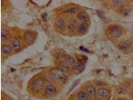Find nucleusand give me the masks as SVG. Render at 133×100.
Returning a JSON list of instances; mask_svg holds the SVG:
<instances>
[{
	"mask_svg": "<svg viewBox=\"0 0 133 100\" xmlns=\"http://www.w3.org/2000/svg\"><path fill=\"white\" fill-rule=\"evenodd\" d=\"M44 84V81L41 78H38L35 79L31 84V87L35 91H40L42 88Z\"/></svg>",
	"mask_w": 133,
	"mask_h": 100,
	"instance_id": "obj_1",
	"label": "nucleus"
},
{
	"mask_svg": "<svg viewBox=\"0 0 133 100\" xmlns=\"http://www.w3.org/2000/svg\"><path fill=\"white\" fill-rule=\"evenodd\" d=\"M122 33V30L118 26H115L113 27L110 31V35L112 37L115 38H118L120 37Z\"/></svg>",
	"mask_w": 133,
	"mask_h": 100,
	"instance_id": "obj_2",
	"label": "nucleus"
},
{
	"mask_svg": "<svg viewBox=\"0 0 133 100\" xmlns=\"http://www.w3.org/2000/svg\"><path fill=\"white\" fill-rule=\"evenodd\" d=\"M53 77L54 79L59 81L65 82L66 80V76L63 73L61 72H55L53 73Z\"/></svg>",
	"mask_w": 133,
	"mask_h": 100,
	"instance_id": "obj_3",
	"label": "nucleus"
},
{
	"mask_svg": "<svg viewBox=\"0 0 133 100\" xmlns=\"http://www.w3.org/2000/svg\"><path fill=\"white\" fill-rule=\"evenodd\" d=\"M36 37L34 34L31 32H27L24 35V40L28 44H31L35 40Z\"/></svg>",
	"mask_w": 133,
	"mask_h": 100,
	"instance_id": "obj_4",
	"label": "nucleus"
},
{
	"mask_svg": "<svg viewBox=\"0 0 133 100\" xmlns=\"http://www.w3.org/2000/svg\"><path fill=\"white\" fill-rule=\"evenodd\" d=\"M84 70V65L80 61L75 63L74 66V71L75 74L78 75L81 73Z\"/></svg>",
	"mask_w": 133,
	"mask_h": 100,
	"instance_id": "obj_5",
	"label": "nucleus"
},
{
	"mask_svg": "<svg viewBox=\"0 0 133 100\" xmlns=\"http://www.w3.org/2000/svg\"><path fill=\"white\" fill-rule=\"evenodd\" d=\"M45 92L48 95L53 96L56 93V89L53 85H49L45 87Z\"/></svg>",
	"mask_w": 133,
	"mask_h": 100,
	"instance_id": "obj_6",
	"label": "nucleus"
},
{
	"mask_svg": "<svg viewBox=\"0 0 133 100\" xmlns=\"http://www.w3.org/2000/svg\"><path fill=\"white\" fill-rule=\"evenodd\" d=\"M131 44L129 42H123L118 45L119 49L123 51H127L130 49Z\"/></svg>",
	"mask_w": 133,
	"mask_h": 100,
	"instance_id": "obj_7",
	"label": "nucleus"
},
{
	"mask_svg": "<svg viewBox=\"0 0 133 100\" xmlns=\"http://www.w3.org/2000/svg\"><path fill=\"white\" fill-rule=\"evenodd\" d=\"M77 18L79 20L83 22L84 23L87 22L89 20V17L88 15L84 12H81L79 13L77 15Z\"/></svg>",
	"mask_w": 133,
	"mask_h": 100,
	"instance_id": "obj_8",
	"label": "nucleus"
},
{
	"mask_svg": "<svg viewBox=\"0 0 133 100\" xmlns=\"http://www.w3.org/2000/svg\"><path fill=\"white\" fill-rule=\"evenodd\" d=\"M97 93L99 96L102 97H106L109 95V91L104 88H100L97 91Z\"/></svg>",
	"mask_w": 133,
	"mask_h": 100,
	"instance_id": "obj_9",
	"label": "nucleus"
},
{
	"mask_svg": "<svg viewBox=\"0 0 133 100\" xmlns=\"http://www.w3.org/2000/svg\"><path fill=\"white\" fill-rule=\"evenodd\" d=\"M89 28V25L86 23H83L78 26V31L81 34H84L86 33Z\"/></svg>",
	"mask_w": 133,
	"mask_h": 100,
	"instance_id": "obj_10",
	"label": "nucleus"
},
{
	"mask_svg": "<svg viewBox=\"0 0 133 100\" xmlns=\"http://www.w3.org/2000/svg\"><path fill=\"white\" fill-rule=\"evenodd\" d=\"M86 92L88 95L91 97H94L96 96V89L93 86H89L86 89Z\"/></svg>",
	"mask_w": 133,
	"mask_h": 100,
	"instance_id": "obj_11",
	"label": "nucleus"
},
{
	"mask_svg": "<svg viewBox=\"0 0 133 100\" xmlns=\"http://www.w3.org/2000/svg\"><path fill=\"white\" fill-rule=\"evenodd\" d=\"M2 52L5 54H8L12 51V48L10 45H4L1 47Z\"/></svg>",
	"mask_w": 133,
	"mask_h": 100,
	"instance_id": "obj_12",
	"label": "nucleus"
},
{
	"mask_svg": "<svg viewBox=\"0 0 133 100\" xmlns=\"http://www.w3.org/2000/svg\"><path fill=\"white\" fill-rule=\"evenodd\" d=\"M78 11V9L77 8L71 7V8L67 9L65 10L63 12L64 13L68 14H74L77 13Z\"/></svg>",
	"mask_w": 133,
	"mask_h": 100,
	"instance_id": "obj_13",
	"label": "nucleus"
},
{
	"mask_svg": "<svg viewBox=\"0 0 133 100\" xmlns=\"http://www.w3.org/2000/svg\"><path fill=\"white\" fill-rule=\"evenodd\" d=\"M57 26L59 29L62 31L65 30V23L62 19H59L57 21Z\"/></svg>",
	"mask_w": 133,
	"mask_h": 100,
	"instance_id": "obj_14",
	"label": "nucleus"
},
{
	"mask_svg": "<svg viewBox=\"0 0 133 100\" xmlns=\"http://www.w3.org/2000/svg\"><path fill=\"white\" fill-rule=\"evenodd\" d=\"M8 38V33L5 29H2L1 31V39L2 41H5Z\"/></svg>",
	"mask_w": 133,
	"mask_h": 100,
	"instance_id": "obj_15",
	"label": "nucleus"
},
{
	"mask_svg": "<svg viewBox=\"0 0 133 100\" xmlns=\"http://www.w3.org/2000/svg\"><path fill=\"white\" fill-rule=\"evenodd\" d=\"M12 47L13 50L15 51H17L20 49V41L18 39H14L13 42Z\"/></svg>",
	"mask_w": 133,
	"mask_h": 100,
	"instance_id": "obj_16",
	"label": "nucleus"
},
{
	"mask_svg": "<svg viewBox=\"0 0 133 100\" xmlns=\"http://www.w3.org/2000/svg\"><path fill=\"white\" fill-rule=\"evenodd\" d=\"M113 6L116 8H120L124 5V1L122 0H115L112 1Z\"/></svg>",
	"mask_w": 133,
	"mask_h": 100,
	"instance_id": "obj_17",
	"label": "nucleus"
},
{
	"mask_svg": "<svg viewBox=\"0 0 133 100\" xmlns=\"http://www.w3.org/2000/svg\"><path fill=\"white\" fill-rule=\"evenodd\" d=\"M77 98L79 100H87L88 96L86 93L84 92H80L77 94Z\"/></svg>",
	"mask_w": 133,
	"mask_h": 100,
	"instance_id": "obj_18",
	"label": "nucleus"
},
{
	"mask_svg": "<svg viewBox=\"0 0 133 100\" xmlns=\"http://www.w3.org/2000/svg\"><path fill=\"white\" fill-rule=\"evenodd\" d=\"M65 62L68 65H75L76 62L75 59L71 56H67L65 59Z\"/></svg>",
	"mask_w": 133,
	"mask_h": 100,
	"instance_id": "obj_19",
	"label": "nucleus"
},
{
	"mask_svg": "<svg viewBox=\"0 0 133 100\" xmlns=\"http://www.w3.org/2000/svg\"><path fill=\"white\" fill-rule=\"evenodd\" d=\"M58 70L62 73H67L70 70V68L69 67L66 66H60L58 67Z\"/></svg>",
	"mask_w": 133,
	"mask_h": 100,
	"instance_id": "obj_20",
	"label": "nucleus"
},
{
	"mask_svg": "<svg viewBox=\"0 0 133 100\" xmlns=\"http://www.w3.org/2000/svg\"><path fill=\"white\" fill-rule=\"evenodd\" d=\"M80 80H79V79H78V80H76V81H75L70 87L69 90V92H68V93H69L71 91H72L76 86H77L80 83Z\"/></svg>",
	"mask_w": 133,
	"mask_h": 100,
	"instance_id": "obj_21",
	"label": "nucleus"
},
{
	"mask_svg": "<svg viewBox=\"0 0 133 100\" xmlns=\"http://www.w3.org/2000/svg\"><path fill=\"white\" fill-rule=\"evenodd\" d=\"M117 92L119 94H122V95H125L127 93V91L126 89H123L122 88H119L117 89Z\"/></svg>",
	"mask_w": 133,
	"mask_h": 100,
	"instance_id": "obj_22",
	"label": "nucleus"
},
{
	"mask_svg": "<svg viewBox=\"0 0 133 100\" xmlns=\"http://www.w3.org/2000/svg\"><path fill=\"white\" fill-rule=\"evenodd\" d=\"M118 100H126V99H123V98H121V99H118Z\"/></svg>",
	"mask_w": 133,
	"mask_h": 100,
	"instance_id": "obj_23",
	"label": "nucleus"
},
{
	"mask_svg": "<svg viewBox=\"0 0 133 100\" xmlns=\"http://www.w3.org/2000/svg\"><path fill=\"white\" fill-rule=\"evenodd\" d=\"M132 96H133V94H132Z\"/></svg>",
	"mask_w": 133,
	"mask_h": 100,
	"instance_id": "obj_24",
	"label": "nucleus"
},
{
	"mask_svg": "<svg viewBox=\"0 0 133 100\" xmlns=\"http://www.w3.org/2000/svg\"></svg>",
	"mask_w": 133,
	"mask_h": 100,
	"instance_id": "obj_25",
	"label": "nucleus"
}]
</instances>
